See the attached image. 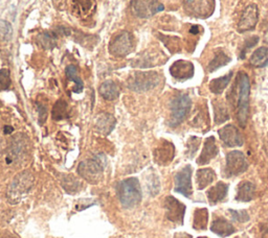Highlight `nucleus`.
<instances>
[{
    "label": "nucleus",
    "mask_w": 268,
    "mask_h": 238,
    "mask_svg": "<svg viewBox=\"0 0 268 238\" xmlns=\"http://www.w3.org/2000/svg\"><path fill=\"white\" fill-rule=\"evenodd\" d=\"M234 89L237 94V103H236V115L239 125L242 128L246 126L250 114V94H251V84L250 79L245 72L240 71L237 74L236 84Z\"/></svg>",
    "instance_id": "1"
},
{
    "label": "nucleus",
    "mask_w": 268,
    "mask_h": 238,
    "mask_svg": "<svg viewBox=\"0 0 268 238\" xmlns=\"http://www.w3.org/2000/svg\"><path fill=\"white\" fill-rule=\"evenodd\" d=\"M35 178L31 171L25 170L18 174L9 183L6 190V198L9 204L16 205L24 199L32 191Z\"/></svg>",
    "instance_id": "2"
},
{
    "label": "nucleus",
    "mask_w": 268,
    "mask_h": 238,
    "mask_svg": "<svg viewBox=\"0 0 268 238\" xmlns=\"http://www.w3.org/2000/svg\"><path fill=\"white\" fill-rule=\"evenodd\" d=\"M107 166V158L104 154L94 155L92 158L85 160L79 164V175L89 182L90 184H97L103 177V173Z\"/></svg>",
    "instance_id": "3"
},
{
    "label": "nucleus",
    "mask_w": 268,
    "mask_h": 238,
    "mask_svg": "<svg viewBox=\"0 0 268 238\" xmlns=\"http://www.w3.org/2000/svg\"><path fill=\"white\" fill-rule=\"evenodd\" d=\"M118 196L124 208H133L141 201V189L136 178L122 181L118 186Z\"/></svg>",
    "instance_id": "4"
},
{
    "label": "nucleus",
    "mask_w": 268,
    "mask_h": 238,
    "mask_svg": "<svg viewBox=\"0 0 268 238\" xmlns=\"http://www.w3.org/2000/svg\"><path fill=\"white\" fill-rule=\"evenodd\" d=\"M160 82L159 74L155 71H137L129 75L128 88L135 92H146L154 89Z\"/></svg>",
    "instance_id": "5"
},
{
    "label": "nucleus",
    "mask_w": 268,
    "mask_h": 238,
    "mask_svg": "<svg viewBox=\"0 0 268 238\" xmlns=\"http://www.w3.org/2000/svg\"><path fill=\"white\" fill-rule=\"evenodd\" d=\"M192 108V100L187 94H181L176 96L171 103V117L170 126L178 127L186 119Z\"/></svg>",
    "instance_id": "6"
},
{
    "label": "nucleus",
    "mask_w": 268,
    "mask_h": 238,
    "mask_svg": "<svg viewBox=\"0 0 268 238\" xmlns=\"http://www.w3.org/2000/svg\"><path fill=\"white\" fill-rule=\"evenodd\" d=\"M133 46V36L129 32H121L112 38L109 44V51L117 58H124L132 51Z\"/></svg>",
    "instance_id": "7"
},
{
    "label": "nucleus",
    "mask_w": 268,
    "mask_h": 238,
    "mask_svg": "<svg viewBox=\"0 0 268 238\" xmlns=\"http://www.w3.org/2000/svg\"><path fill=\"white\" fill-rule=\"evenodd\" d=\"M185 12L195 18H207L215 11V0H184Z\"/></svg>",
    "instance_id": "8"
},
{
    "label": "nucleus",
    "mask_w": 268,
    "mask_h": 238,
    "mask_svg": "<svg viewBox=\"0 0 268 238\" xmlns=\"http://www.w3.org/2000/svg\"><path fill=\"white\" fill-rule=\"evenodd\" d=\"M248 162L243 153L239 150H233L226 155V164L224 169V177L232 178L241 175L247 170Z\"/></svg>",
    "instance_id": "9"
},
{
    "label": "nucleus",
    "mask_w": 268,
    "mask_h": 238,
    "mask_svg": "<svg viewBox=\"0 0 268 238\" xmlns=\"http://www.w3.org/2000/svg\"><path fill=\"white\" fill-rule=\"evenodd\" d=\"M131 5L134 14L139 18H150L165 9L159 0H132Z\"/></svg>",
    "instance_id": "10"
},
{
    "label": "nucleus",
    "mask_w": 268,
    "mask_h": 238,
    "mask_svg": "<svg viewBox=\"0 0 268 238\" xmlns=\"http://www.w3.org/2000/svg\"><path fill=\"white\" fill-rule=\"evenodd\" d=\"M28 140L27 137L23 134H17L11 140V144L7 148L6 162L7 164H11L13 162L20 161L27 153Z\"/></svg>",
    "instance_id": "11"
},
{
    "label": "nucleus",
    "mask_w": 268,
    "mask_h": 238,
    "mask_svg": "<svg viewBox=\"0 0 268 238\" xmlns=\"http://www.w3.org/2000/svg\"><path fill=\"white\" fill-rule=\"evenodd\" d=\"M192 173L193 169L191 165L185 166L175 176V191L185 195L186 197H192Z\"/></svg>",
    "instance_id": "12"
},
{
    "label": "nucleus",
    "mask_w": 268,
    "mask_h": 238,
    "mask_svg": "<svg viewBox=\"0 0 268 238\" xmlns=\"http://www.w3.org/2000/svg\"><path fill=\"white\" fill-rule=\"evenodd\" d=\"M165 210L166 216L170 222L178 225L184 224L186 206L180 203L177 198L171 195L167 196L165 199Z\"/></svg>",
    "instance_id": "13"
},
{
    "label": "nucleus",
    "mask_w": 268,
    "mask_h": 238,
    "mask_svg": "<svg viewBox=\"0 0 268 238\" xmlns=\"http://www.w3.org/2000/svg\"><path fill=\"white\" fill-rule=\"evenodd\" d=\"M259 20V8L256 4L248 5L241 15L238 22V31L240 33L252 31Z\"/></svg>",
    "instance_id": "14"
},
{
    "label": "nucleus",
    "mask_w": 268,
    "mask_h": 238,
    "mask_svg": "<svg viewBox=\"0 0 268 238\" xmlns=\"http://www.w3.org/2000/svg\"><path fill=\"white\" fill-rule=\"evenodd\" d=\"M220 139L228 147H236L243 145V137L235 126L227 125L218 131Z\"/></svg>",
    "instance_id": "15"
},
{
    "label": "nucleus",
    "mask_w": 268,
    "mask_h": 238,
    "mask_svg": "<svg viewBox=\"0 0 268 238\" xmlns=\"http://www.w3.org/2000/svg\"><path fill=\"white\" fill-rule=\"evenodd\" d=\"M170 73L177 81H187L193 78L194 75V65L184 60L176 61L171 66Z\"/></svg>",
    "instance_id": "16"
},
{
    "label": "nucleus",
    "mask_w": 268,
    "mask_h": 238,
    "mask_svg": "<svg viewBox=\"0 0 268 238\" xmlns=\"http://www.w3.org/2000/svg\"><path fill=\"white\" fill-rule=\"evenodd\" d=\"M175 148L169 141H162V143L154 150V160L159 165H168L174 159Z\"/></svg>",
    "instance_id": "17"
},
{
    "label": "nucleus",
    "mask_w": 268,
    "mask_h": 238,
    "mask_svg": "<svg viewBox=\"0 0 268 238\" xmlns=\"http://www.w3.org/2000/svg\"><path fill=\"white\" fill-rule=\"evenodd\" d=\"M219 153L218 146L216 144V139L215 137L210 136L206 138L204 145L202 148V151H201V155L197 159V164L198 165H205L209 163Z\"/></svg>",
    "instance_id": "18"
},
{
    "label": "nucleus",
    "mask_w": 268,
    "mask_h": 238,
    "mask_svg": "<svg viewBox=\"0 0 268 238\" xmlns=\"http://www.w3.org/2000/svg\"><path fill=\"white\" fill-rule=\"evenodd\" d=\"M117 119L109 113H102L95 120V130L101 135L107 136L116 128Z\"/></svg>",
    "instance_id": "19"
},
{
    "label": "nucleus",
    "mask_w": 268,
    "mask_h": 238,
    "mask_svg": "<svg viewBox=\"0 0 268 238\" xmlns=\"http://www.w3.org/2000/svg\"><path fill=\"white\" fill-rule=\"evenodd\" d=\"M227 193H228V185L223 182H219L215 186L208 189L207 191L208 203L212 206H215L218 203H221L227 196Z\"/></svg>",
    "instance_id": "20"
},
{
    "label": "nucleus",
    "mask_w": 268,
    "mask_h": 238,
    "mask_svg": "<svg viewBox=\"0 0 268 238\" xmlns=\"http://www.w3.org/2000/svg\"><path fill=\"white\" fill-rule=\"evenodd\" d=\"M210 231L220 237H227L234 234L236 232V229L231 223L224 220V218L218 217L216 220H214L212 225H210Z\"/></svg>",
    "instance_id": "21"
},
{
    "label": "nucleus",
    "mask_w": 268,
    "mask_h": 238,
    "mask_svg": "<svg viewBox=\"0 0 268 238\" xmlns=\"http://www.w3.org/2000/svg\"><path fill=\"white\" fill-rule=\"evenodd\" d=\"M256 196V186L248 181L241 182L238 186L236 199L239 202H251Z\"/></svg>",
    "instance_id": "22"
},
{
    "label": "nucleus",
    "mask_w": 268,
    "mask_h": 238,
    "mask_svg": "<svg viewBox=\"0 0 268 238\" xmlns=\"http://www.w3.org/2000/svg\"><path fill=\"white\" fill-rule=\"evenodd\" d=\"M216 180V174L213 169L203 168L197 170L196 174V183L199 190L206 188L208 185L212 184Z\"/></svg>",
    "instance_id": "23"
},
{
    "label": "nucleus",
    "mask_w": 268,
    "mask_h": 238,
    "mask_svg": "<svg viewBox=\"0 0 268 238\" xmlns=\"http://www.w3.org/2000/svg\"><path fill=\"white\" fill-rule=\"evenodd\" d=\"M99 92L102 95V97L106 100H114L119 97L120 87L117 83L112 81H106L100 86Z\"/></svg>",
    "instance_id": "24"
},
{
    "label": "nucleus",
    "mask_w": 268,
    "mask_h": 238,
    "mask_svg": "<svg viewBox=\"0 0 268 238\" xmlns=\"http://www.w3.org/2000/svg\"><path fill=\"white\" fill-rule=\"evenodd\" d=\"M208 224V211L206 208L196 209L193 218V228L197 231L206 230Z\"/></svg>",
    "instance_id": "25"
},
{
    "label": "nucleus",
    "mask_w": 268,
    "mask_h": 238,
    "mask_svg": "<svg viewBox=\"0 0 268 238\" xmlns=\"http://www.w3.org/2000/svg\"><path fill=\"white\" fill-rule=\"evenodd\" d=\"M65 74H66L67 79L75 84L74 88H73V92L74 93H81L83 91V88H84V84L80 78L79 70H78V68H76V66H74V65L67 66L66 69H65Z\"/></svg>",
    "instance_id": "26"
},
{
    "label": "nucleus",
    "mask_w": 268,
    "mask_h": 238,
    "mask_svg": "<svg viewBox=\"0 0 268 238\" xmlns=\"http://www.w3.org/2000/svg\"><path fill=\"white\" fill-rule=\"evenodd\" d=\"M233 78V73L232 72H229L228 74L224 75V77H221V78H219V79H215L213 81H210L209 83V90L212 93L214 94H221L225 88L228 86V84L231 83V80Z\"/></svg>",
    "instance_id": "27"
},
{
    "label": "nucleus",
    "mask_w": 268,
    "mask_h": 238,
    "mask_svg": "<svg viewBox=\"0 0 268 238\" xmlns=\"http://www.w3.org/2000/svg\"><path fill=\"white\" fill-rule=\"evenodd\" d=\"M61 183L65 191L70 194L78 192L82 187L80 181L70 175H63L61 179Z\"/></svg>",
    "instance_id": "28"
},
{
    "label": "nucleus",
    "mask_w": 268,
    "mask_h": 238,
    "mask_svg": "<svg viewBox=\"0 0 268 238\" xmlns=\"http://www.w3.org/2000/svg\"><path fill=\"white\" fill-rule=\"evenodd\" d=\"M214 113H215V123L216 125H221L229 119V114L226 109L224 102L220 100H215L213 102Z\"/></svg>",
    "instance_id": "29"
},
{
    "label": "nucleus",
    "mask_w": 268,
    "mask_h": 238,
    "mask_svg": "<svg viewBox=\"0 0 268 238\" xmlns=\"http://www.w3.org/2000/svg\"><path fill=\"white\" fill-rule=\"evenodd\" d=\"M229 62H231V58H229V56L226 53H224L222 50H219L216 53L215 58L208 64L207 70L208 72H214L217 69L223 67V66H225Z\"/></svg>",
    "instance_id": "30"
},
{
    "label": "nucleus",
    "mask_w": 268,
    "mask_h": 238,
    "mask_svg": "<svg viewBox=\"0 0 268 238\" xmlns=\"http://www.w3.org/2000/svg\"><path fill=\"white\" fill-rule=\"evenodd\" d=\"M38 43L44 49H53L57 45V33L45 32L38 36Z\"/></svg>",
    "instance_id": "31"
},
{
    "label": "nucleus",
    "mask_w": 268,
    "mask_h": 238,
    "mask_svg": "<svg viewBox=\"0 0 268 238\" xmlns=\"http://www.w3.org/2000/svg\"><path fill=\"white\" fill-rule=\"evenodd\" d=\"M268 48L266 47H260L258 48L253 54L251 58V64L255 67H264V64L268 60Z\"/></svg>",
    "instance_id": "32"
},
{
    "label": "nucleus",
    "mask_w": 268,
    "mask_h": 238,
    "mask_svg": "<svg viewBox=\"0 0 268 238\" xmlns=\"http://www.w3.org/2000/svg\"><path fill=\"white\" fill-rule=\"evenodd\" d=\"M67 117H68V107H67V103L63 99H60L54 106L53 118L55 120H62Z\"/></svg>",
    "instance_id": "33"
},
{
    "label": "nucleus",
    "mask_w": 268,
    "mask_h": 238,
    "mask_svg": "<svg viewBox=\"0 0 268 238\" xmlns=\"http://www.w3.org/2000/svg\"><path fill=\"white\" fill-rule=\"evenodd\" d=\"M147 186L148 191L152 196H155L160 191L159 178L155 174H150L147 176Z\"/></svg>",
    "instance_id": "34"
},
{
    "label": "nucleus",
    "mask_w": 268,
    "mask_h": 238,
    "mask_svg": "<svg viewBox=\"0 0 268 238\" xmlns=\"http://www.w3.org/2000/svg\"><path fill=\"white\" fill-rule=\"evenodd\" d=\"M13 37V27L5 20H0V42H8Z\"/></svg>",
    "instance_id": "35"
},
{
    "label": "nucleus",
    "mask_w": 268,
    "mask_h": 238,
    "mask_svg": "<svg viewBox=\"0 0 268 238\" xmlns=\"http://www.w3.org/2000/svg\"><path fill=\"white\" fill-rule=\"evenodd\" d=\"M201 143V139L198 138V137H191L189 140H188V143H187V155L190 157V158H193L194 155L196 154V151L198 150L199 148V145Z\"/></svg>",
    "instance_id": "36"
},
{
    "label": "nucleus",
    "mask_w": 268,
    "mask_h": 238,
    "mask_svg": "<svg viewBox=\"0 0 268 238\" xmlns=\"http://www.w3.org/2000/svg\"><path fill=\"white\" fill-rule=\"evenodd\" d=\"M228 212L232 216V220L238 223H247L251 218L250 214L245 210H233V209H229Z\"/></svg>",
    "instance_id": "37"
},
{
    "label": "nucleus",
    "mask_w": 268,
    "mask_h": 238,
    "mask_svg": "<svg viewBox=\"0 0 268 238\" xmlns=\"http://www.w3.org/2000/svg\"><path fill=\"white\" fill-rule=\"evenodd\" d=\"M11 86V77L7 69H0V90H6Z\"/></svg>",
    "instance_id": "38"
},
{
    "label": "nucleus",
    "mask_w": 268,
    "mask_h": 238,
    "mask_svg": "<svg viewBox=\"0 0 268 238\" xmlns=\"http://www.w3.org/2000/svg\"><path fill=\"white\" fill-rule=\"evenodd\" d=\"M258 41H259V38H258L257 36H254V37L250 38V39H247V40L245 41V43H244V48H243V52H242V59H244V55H245L246 51H247L248 49H250V48H252V47H254V46L258 43Z\"/></svg>",
    "instance_id": "39"
},
{
    "label": "nucleus",
    "mask_w": 268,
    "mask_h": 238,
    "mask_svg": "<svg viewBox=\"0 0 268 238\" xmlns=\"http://www.w3.org/2000/svg\"><path fill=\"white\" fill-rule=\"evenodd\" d=\"M37 109H38V114H39V123L40 125H43L47 118V108L44 106V104L39 103L38 104Z\"/></svg>",
    "instance_id": "40"
},
{
    "label": "nucleus",
    "mask_w": 268,
    "mask_h": 238,
    "mask_svg": "<svg viewBox=\"0 0 268 238\" xmlns=\"http://www.w3.org/2000/svg\"><path fill=\"white\" fill-rule=\"evenodd\" d=\"M14 132V128L13 127H9V126H5L3 128V133L5 135H8V134H11V133Z\"/></svg>",
    "instance_id": "41"
},
{
    "label": "nucleus",
    "mask_w": 268,
    "mask_h": 238,
    "mask_svg": "<svg viewBox=\"0 0 268 238\" xmlns=\"http://www.w3.org/2000/svg\"><path fill=\"white\" fill-rule=\"evenodd\" d=\"M262 238H268V224L264 225L262 229Z\"/></svg>",
    "instance_id": "42"
},
{
    "label": "nucleus",
    "mask_w": 268,
    "mask_h": 238,
    "mask_svg": "<svg viewBox=\"0 0 268 238\" xmlns=\"http://www.w3.org/2000/svg\"><path fill=\"white\" fill-rule=\"evenodd\" d=\"M190 33H191V34H194V35L198 34V33H199V27H198V26H193V27L190 30Z\"/></svg>",
    "instance_id": "43"
},
{
    "label": "nucleus",
    "mask_w": 268,
    "mask_h": 238,
    "mask_svg": "<svg viewBox=\"0 0 268 238\" xmlns=\"http://www.w3.org/2000/svg\"><path fill=\"white\" fill-rule=\"evenodd\" d=\"M2 149H3V142H2V139H1V137H0V156H1V153H2Z\"/></svg>",
    "instance_id": "44"
},
{
    "label": "nucleus",
    "mask_w": 268,
    "mask_h": 238,
    "mask_svg": "<svg viewBox=\"0 0 268 238\" xmlns=\"http://www.w3.org/2000/svg\"><path fill=\"white\" fill-rule=\"evenodd\" d=\"M265 42L268 44V30H267V32L265 34Z\"/></svg>",
    "instance_id": "45"
},
{
    "label": "nucleus",
    "mask_w": 268,
    "mask_h": 238,
    "mask_svg": "<svg viewBox=\"0 0 268 238\" xmlns=\"http://www.w3.org/2000/svg\"><path fill=\"white\" fill-rule=\"evenodd\" d=\"M265 66H268V60H267V62L264 64V67H265Z\"/></svg>",
    "instance_id": "46"
},
{
    "label": "nucleus",
    "mask_w": 268,
    "mask_h": 238,
    "mask_svg": "<svg viewBox=\"0 0 268 238\" xmlns=\"http://www.w3.org/2000/svg\"><path fill=\"white\" fill-rule=\"evenodd\" d=\"M198 238H207V237H198Z\"/></svg>",
    "instance_id": "47"
},
{
    "label": "nucleus",
    "mask_w": 268,
    "mask_h": 238,
    "mask_svg": "<svg viewBox=\"0 0 268 238\" xmlns=\"http://www.w3.org/2000/svg\"><path fill=\"white\" fill-rule=\"evenodd\" d=\"M119 238H120V237H119Z\"/></svg>",
    "instance_id": "48"
}]
</instances>
